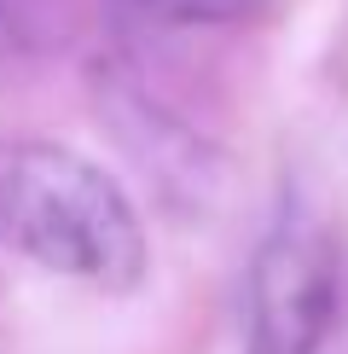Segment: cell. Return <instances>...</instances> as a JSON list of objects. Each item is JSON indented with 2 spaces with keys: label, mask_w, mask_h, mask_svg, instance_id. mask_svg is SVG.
<instances>
[{
  "label": "cell",
  "mask_w": 348,
  "mask_h": 354,
  "mask_svg": "<svg viewBox=\"0 0 348 354\" xmlns=\"http://www.w3.org/2000/svg\"><path fill=\"white\" fill-rule=\"evenodd\" d=\"M139 18L151 24H174V29H221V24H255L267 18L273 0H128Z\"/></svg>",
  "instance_id": "obj_5"
},
{
  "label": "cell",
  "mask_w": 348,
  "mask_h": 354,
  "mask_svg": "<svg viewBox=\"0 0 348 354\" xmlns=\"http://www.w3.org/2000/svg\"><path fill=\"white\" fill-rule=\"evenodd\" d=\"M105 116H110L116 140L139 157V169L157 174V186L197 192L203 198V186H209V174H215V157L203 151V140L192 128H180L163 105H151L139 87H122V82L105 87Z\"/></svg>",
  "instance_id": "obj_3"
},
{
  "label": "cell",
  "mask_w": 348,
  "mask_h": 354,
  "mask_svg": "<svg viewBox=\"0 0 348 354\" xmlns=\"http://www.w3.org/2000/svg\"><path fill=\"white\" fill-rule=\"evenodd\" d=\"M70 41V0H0V58H35Z\"/></svg>",
  "instance_id": "obj_4"
},
{
  "label": "cell",
  "mask_w": 348,
  "mask_h": 354,
  "mask_svg": "<svg viewBox=\"0 0 348 354\" xmlns=\"http://www.w3.org/2000/svg\"><path fill=\"white\" fill-rule=\"evenodd\" d=\"M342 261L325 221L284 209L250 261V337L244 354H319L337 319Z\"/></svg>",
  "instance_id": "obj_2"
},
{
  "label": "cell",
  "mask_w": 348,
  "mask_h": 354,
  "mask_svg": "<svg viewBox=\"0 0 348 354\" xmlns=\"http://www.w3.org/2000/svg\"><path fill=\"white\" fill-rule=\"evenodd\" d=\"M0 250L93 290L145 279V227L93 157L52 140H0Z\"/></svg>",
  "instance_id": "obj_1"
}]
</instances>
